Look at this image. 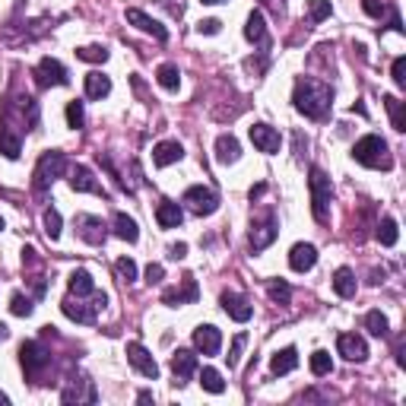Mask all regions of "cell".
<instances>
[{
    "instance_id": "cell-1",
    "label": "cell",
    "mask_w": 406,
    "mask_h": 406,
    "mask_svg": "<svg viewBox=\"0 0 406 406\" xmlns=\"http://www.w3.org/2000/svg\"><path fill=\"white\" fill-rule=\"evenodd\" d=\"M292 102L302 114H308V118H314V121H324L330 114V105H334V89H330L327 83H321V79H299Z\"/></svg>"
},
{
    "instance_id": "cell-2",
    "label": "cell",
    "mask_w": 406,
    "mask_h": 406,
    "mask_svg": "<svg viewBox=\"0 0 406 406\" xmlns=\"http://www.w3.org/2000/svg\"><path fill=\"white\" fill-rule=\"evenodd\" d=\"M353 159L358 165L365 168H394V155H390V146L384 143L378 133H368V137H362L358 143L353 146Z\"/></svg>"
},
{
    "instance_id": "cell-3",
    "label": "cell",
    "mask_w": 406,
    "mask_h": 406,
    "mask_svg": "<svg viewBox=\"0 0 406 406\" xmlns=\"http://www.w3.org/2000/svg\"><path fill=\"white\" fill-rule=\"evenodd\" d=\"M308 187H311V213L317 222L330 219V200H334V185H330L327 172L317 165H311L308 172Z\"/></svg>"
},
{
    "instance_id": "cell-4",
    "label": "cell",
    "mask_w": 406,
    "mask_h": 406,
    "mask_svg": "<svg viewBox=\"0 0 406 406\" xmlns=\"http://www.w3.org/2000/svg\"><path fill=\"white\" fill-rule=\"evenodd\" d=\"M64 168H67V155L64 153H57V150L45 153L42 159H38V165H35V175H32V187H35L38 194L48 191L54 181L64 175Z\"/></svg>"
},
{
    "instance_id": "cell-5",
    "label": "cell",
    "mask_w": 406,
    "mask_h": 406,
    "mask_svg": "<svg viewBox=\"0 0 406 406\" xmlns=\"http://www.w3.org/2000/svg\"><path fill=\"white\" fill-rule=\"evenodd\" d=\"M276 235H280V222H276V213L273 209H267V213L260 216V219L251 222V235H248V245H251V251H263V248H270L276 241Z\"/></svg>"
},
{
    "instance_id": "cell-6",
    "label": "cell",
    "mask_w": 406,
    "mask_h": 406,
    "mask_svg": "<svg viewBox=\"0 0 406 406\" xmlns=\"http://www.w3.org/2000/svg\"><path fill=\"white\" fill-rule=\"evenodd\" d=\"M19 362H23L26 375H29L32 381H38V375H42V371L51 365V353L42 346V343L29 340V343H23V346H19Z\"/></svg>"
},
{
    "instance_id": "cell-7",
    "label": "cell",
    "mask_w": 406,
    "mask_h": 406,
    "mask_svg": "<svg viewBox=\"0 0 406 406\" xmlns=\"http://www.w3.org/2000/svg\"><path fill=\"white\" fill-rule=\"evenodd\" d=\"M187 209H191L194 216H213L216 209H219V197H216L213 187H203V185H194L185 191V200Z\"/></svg>"
},
{
    "instance_id": "cell-8",
    "label": "cell",
    "mask_w": 406,
    "mask_h": 406,
    "mask_svg": "<svg viewBox=\"0 0 406 406\" xmlns=\"http://www.w3.org/2000/svg\"><path fill=\"white\" fill-rule=\"evenodd\" d=\"M32 77H35L38 89H48V86H67V83H70L64 64H60V60H54V57H42V60H38V67H35V73H32Z\"/></svg>"
},
{
    "instance_id": "cell-9",
    "label": "cell",
    "mask_w": 406,
    "mask_h": 406,
    "mask_svg": "<svg viewBox=\"0 0 406 406\" xmlns=\"http://www.w3.org/2000/svg\"><path fill=\"white\" fill-rule=\"evenodd\" d=\"M102 304H105V295H102V299H96L92 304H86V302H79V295L77 299H64V304H60V308H64V314L70 317V321H77V324H92L96 321V311L102 308Z\"/></svg>"
},
{
    "instance_id": "cell-10",
    "label": "cell",
    "mask_w": 406,
    "mask_h": 406,
    "mask_svg": "<svg viewBox=\"0 0 406 406\" xmlns=\"http://www.w3.org/2000/svg\"><path fill=\"white\" fill-rule=\"evenodd\" d=\"M127 362H131L143 378H153V381L159 378V365H155V358L150 356V349L140 346V343H127Z\"/></svg>"
},
{
    "instance_id": "cell-11",
    "label": "cell",
    "mask_w": 406,
    "mask_h": 406,
    "mask_svg": "<svg viewBox=\"0 0 406 406\" xmlns=\"http://www.w3.org/2000/svg\"><path fill=\"white\" fill-rule=\"evenodd\" d=\"M197 295H200V289H197V280H194L191 273L181 280V289H165L162 292V302L168 304V308H178V304H191V302H197Z\"/></svg>"
},
{
    "instance_id": "cell-12",
    "label": "cell",
    "mask_w": 406,
    "mask_h": 406,
    "mask_svg": "<svg viewBox=\"0 0 406 406\" xmlns=\"http://www.w3.org/2000/svg\"><path fill=\"white\" fill-rule=\"evenodd\" d=\"M248 133H251V143H254L260 153H267V155L280 153V146H282L280 131H273V127H270V124H254Z\"/></svg>"
},
{
    "instance_id": "cell-13",
    "label": "cell",
    "mask_w": 406,
    "mask_h": 406,
    "mask_svg": "<svg viewBox=\"0 0 406 406\" xmlns=\"http://www.w3.org/2000/svg\"><path fill=\"white\" fill-rule=\"evenodd\" d=\"M60 400H64V403H96L99 400V390H96V384L86 381V378H83V381H77V378H73V381L64 388Z\"/></svg>"
},
{
    "instance_id": "cell-14",
    "label": "cell",
    "mask_w": 406,
    "mask_h": 406,
    "mask_svg": "<svg viewBox=\"0 0 406 406\" xmlns=\"http://www.w3.org/2000/svg\"><path fill=\"white\" fill-rule=\"evenodd\" d=\"M336 349H340V356L349 358V362H365V358H368V343L358 334H340L336 336Z\"/></svg>"
},
{
    "instance_id": "cell-15",
    "label": "cell",
    "mask_w": 406,
    "mask_h": 406,
    "mask_svg": "<svg viewBox=\"0 0 406 406\" xmlns=\"http://www.w3.org/2000/svg\"><path fill=\"white\" fill-rule=\"evenodd\" d=\"M222 311H226L232 321H238V324H245V321H251V314H254V308H251V302L245 299V295H238V292H222Z\"/></svg>"
},
{
    "instance_id": "cell-16",
    "label": "cell",
    "mask_w": 406,
    "mask_h": 406,
    "mask_svg": "<svg viewBox=\"0 0 406 406\" xmlns=\"http://www.w3.org/2000/svg\"><path fill=\"white\" fill-rule=\"evenodd\" d=\"M194 371H197V356L191 353V349H178V353L172 356V375H175V384H187L194 378Z\"/></svg>"
},
{
    "instance_id": "cell-17",
    "label": "cell",
    "mask_w": 406,
    "mask_h": 406,
    "mask_svg": "<svg viewBox=\"0 0 406 406\" xmlns=\"http://www.w3.org/2000/svg\"><path fill=\"white\" fill-rule=\"evenodd\" d=\"M194 346H197L203 356H216L222 346V334L213 327V324H200V327L194 330Z\"/></svg>"
},
{
    "instance_id": "cell-18",
    "label": "cell",
    "mask_w": 406,
    "mask_h": 406,
    "mask_svg": "<svg viewBox=\"0 0 406 406\" xmlns=\"http://www.w3.org/2000/svg\"><path fill=\"white\" fill-rule=\"evenodd\" d=\"M127 23H131V26H137L140 32H150V35L155 38V42H165V38H168L165 26H159L153 16H146L143 10H137V6H131V10H127Z\"/></svg>"
},
{
    "instance_id": "cell-19",
    "label": "cell",
    "mask_w": 406,
    "mask_h": 406,
    "mask_svg": "<svg viewBox=\"0 0 406 406\" xmlns=\"http://www.w3.org/2000/svg\"><path fill=\"white\" fill-rule=\"evenodd\" d=\"M77 229H79V238L89 241V245H102L105 241V222L99 219V216H77Z\"/></svg>"
},
{
    "instance_id": "cell-20",
    "label": "cell",
    "mask_w": 406,
    "mask_h": 406,
    "mask_svg": "<svg viewBox=\"0 0 406 406\" xmlns=\"http://www.w3.org/2000/svg\"><path fill=\"white\" fill-rule=\"evenodd\" d=\"M181 159H185V146H181L178 140H162V143L153 150V162L159 168H168V165H175V162H181Z\"/></svg>"
},
{
    "instance_id": "cell-21",
    "label": "cell",
    "mask_w": 406,
    "mask_h": 406,
    "mask_svg": "<svg viewBox=\"0 0 406 406\" xmlns=\"http://www.w3.org/2000/svg\"><path fill=\"white\" fill-rule=\"evenodd\" d=\"M314 263H317V248L314 245H295L292 251H289V267H292L295 273H308Z\"/></svg>"
},
{
    "instance_id": "cell-22",
    "label": "cell",
    "mask_w": 406,
    "mask_h": 406,
    "mask_svg": "<svg viewBox=\"0 0 406 406\" xmlns=\"http://www.w3.org/2000/svg\"><path fill=\"white\" fill-rule=\"evenodd\" d=\"M245 38L254 45H260L263 51L270 48V35H267V26H263V13L254 10L251 16H248V26H245Z\"/></svg>"
},
{
    "instance_id": "cell-23",
    "label": "cell",
    "mask_w": 406,
    "mask_h": 406,
    "mask_svg": "<svg viewBox=\"0 0 406 406\" xmlns=\"http://www.w3.org/2000/svg\"><path fill=\"white\" fill-rule=\"evenodd\" d=\"M181 219H185V209H181L178 203L162 200L159 207H155V222H159L162 229H178Z\"/></svg>"
},
{
    "instance_id": "cell-24",
    "label": "cell",
    "mask_w": 406,
    "mask_h": 406,
    "mask_svg": "<svg viewBox=\"0 0 406 406\" xmlns=\"http://www.w3.org/2000/svg\"><path fill=\"white\" fill-rule=\"evenodd\" d=\"M19 150H23V140H19V131H13V124H0V153L6 159H19Z\"/></svg>"
},
{
    "instance_id": "cell-25",
    "label": "cell",
    "mask_w": 406,
    "mask_h": 406,
    "mask_svg": "<svg viewBox=\"0 0 406 406\" xmlns=\"http://www.w3.org/2000/svg\"><path fill=\"white\" fill-rule=\"evenodd\" d=\"M70 187L73 191H86V194H99L102 187H99V181L92 178V172L86 165H73V172H70Z\"/></svg>"
},
{
    "instance_id": "cell-26",
    "label": "cell",
    "mask_w": 406,
    "mask_h": 406,
    "mask_svg": "<svg viewBox=\"0 0 406 406\" xmlns=\"http://www.w3.org/2000/svg\"><path fill=\"white\" fill-rule=\"evenodd\" d=\"M238 155H241V146H238V140H235L232 133H222V137L216 140V159H219L222 165L238 162Z\"/></svg>"
},
{
    "instance_id": "cell-27",
    "label": "cell",
    "mask_w": 406,
    "mask_h": 406,
    "mask_svg": "<svg viewBox=\"0 0 406 406\" xmlns=\"http://www.w3.org/2000/svg\"><path fill=\"white\" fill-rule=\"evenodd\" d=\"M295 365H299V353H295V346L280 349V353L270 358V371H273V375H289Z\"/></svg>"
},
{
    "instance_id": "cell-28",
    "label": "cell",
    "mask_w": 406,
    "mask_h": 406,
    "mask_svg": "<svg viewBox=\"0 0 406 406\" xmlns=\"http://www.w3.org/2000/svg\"><path fill=\"white\" fill-rule=\"evenodd\" d=\"M334 292L340 295V299H353L356 295V273L349 267H340L334 273Z\"/></svg>"
},
{
    "instance_id": "cell-29",
    "label": "cell",
    "mask_w": 406,
    "mask_h": 406,
    "mask_svg": "<svg viewBox=\"0 0 406 406\" xmlns=\"http://www.w3.org/2000/svg\"><path fill=\"white\" fill-rule=\"evenodd\" d=\"M108 92H111V79H108L102 70H92L89 77H86V96L99 102V99H105Z\"/></svg>"
},
{
    "instance_id": "cell-30",
    "label": "cell",
    "mask_w": 406,
    "mask_h": 406,
    "mask_svg": "<svg viewBox=\"0 0 406 406\" xmlns=\"http://www.w3.org/2000/svg\"><path fill=\"white\" fill-rule=\"evenodd\" d=\"M96 292V280H92L89 270H73L70 273V295H92Z\"/></svg>"
},
{
    "instance_id": "cell-31",
    "label": "cell",
    "mask_w": 406,
    "mask_h": 406,
    "mask_svg": "<svg viewBox=\"0 0 406 406\" xmlns=\"http://www.w3.org/2000/svg\"><path fill=\"white\" fill-rule=\"evenodd\" d=\"M114 235H118L121 241H127V245H133V241L140 238V229L127 213H118L114 216Z\"/></svg>"
},
{
    "instance_id": "cell-32",
    "label": "cell",
    "mask_w": 406,
    "mask_h": 406,
    "mask_svg": "<svg viewBox=\"0 0 406 406\" xmlns=\"http://www.w3.org/2000/svg\"><path fill=\"white\" fill-rule=\"evenodd\" d=\"M397 238H400V229H397V219H390V216H384L381 226H378V241H381L384 248H394Z\"/></svg>"
},
{
    "instance_id": "cell-33",
    "label": "cell",
    "mask_w": 406,
    "mask_h": 406,
    "mask_svg": "<svg viewBox=\"0 0 406 406\" xmlns=\"http://www.w3.org/2000/svg\"><path fill=\"white\" fill-rule=\"evenodd\" d=\"M155 79H159V86L162 89H168V92H175L181 86V73H178V67L175 64H162L159 73H155Z\"/></svg>"
},
{
    "instance_id": "cell-34",
    "label": "cell",
    "mask_w": 406,
    "mask_h": 406,
    "mask_svg": "<svg viewBox=\"0 0 406 406\" xmlns=\"http://www.w3.org/2000/svg\"><path fill=\"white\" fill-rule=\"evenodd\" d=\"M384 105H388L390 111V124H394V131H406V111H403V102L397 96H384Z\"/></svg>"
},
{
    "instance_id": "cell-35",
    "label": "cell",
    "mask_w": 406,
    "mask_h": 406,
    "mask_svg": "<svg viewBox=\"0 0 406 406\" xmlns=\"http://www.w3.org/2000/svg\"><path fill=\"white\" fill-rule=\"evenodd\" d=\"M200 384H203V390H209V394H222V390H226V381H222V375L216 368H203Z\"/></svg>"
},
{
    "instance_id": "cell-36",
    "label": "cell",
    "mask_w": 406,
    "mask_h": 406,
    "mask_svg": "<svg viewBox=\"0 0 406 406\" xmlns=\"http://www.w3.org/2000/svg\"><path fill=\"white\" fill-rule=\"evenodd\" d=\"M365 330H368L371 336H388V317H384L381 311H368V314H365Z\"/></svg>"
},
{
    "instance_id": "cell-37",
    "label": "cell",
    "mask_w": 406,
    "mask_h": 406,
    "mask_svg": "<svg viewBox=\"0 0 406 406\" xmlns=\"http://www.w3.org/2000/svg\"><path fill=\"white\" fill-rule=\"evenodd\" d=\"M311 371H314L317 378L330 375V371H334V362H330V353H324V349H317V353L311 356Z\"/></svg>"
},
{
    "instance_id": "cell-38",
    "label": "cell",
    "mask_w": 406,
    "mask_h": 406,
    "mask_svg": "<svg viewBox=\"0 0 406 406\" xmlns=\"http://www.w3.org/2000/svg\"><path fill=\"white\" fill-rule=\"evenodd\" d=\"M77 57L86 60V64H105L108 51L102 48V45H89V48H77Z\"/></svg>"
},
{
    "instance_id": "cell-39",
    "label": "cell",
    "mask_w": 406,
    "mask_h": 406,
    "mask_svg": "<svg viewBox=\"0 0 406 406\" xmlns=\"http://www.w3.org/2000/svg\"><path fill=\"white\" fill-rule=\"evenodd\" d=\"M114 270H118V276L124 282H133L137 280V263L131 260V257H121V260H114Z\"/></svg>"
},
{
    "instance_id": "cell-40",
    "label": "cell",
    "mask_w": 406,
    "mask_h": 406,
    "mask_svg": "<svg viewBox=\"0 0 406 406\" xmlns=\"http://www.w3.org/2000/svg\"><path fill=\"white\" fill-rule=\"evenodd\" d=\"M45 232H48V238H60V213L57 209H45Z\"/></svg>"
},
{
    "instance_id": "cell-41",
    "label": "cell",
    "mask_w": 406,
    "mask_h": 406,
    "mask_svg": "<svg viewBox=\"0 0 406 406\" xmlns=\"http://www.w3.org/2000/svg\"><path fill=\"white\" fill-rule=\"evenodd\" d=\"M83 121H86V114H83V102H70L67 105V124L77 131V127H83Z\"/></svg>"
},
{
    "instance_id": "cell-42",
    "label": "cell",
    "mask_w": 406,
    "mask_h": 406,
    "mask_svg": "<svg viewBox=\"0 0 406 406\" xmlns=\"http://www.w3.org/2000/svg\"><path fill=\"white\" fill-rule=\"evenodd\" d=\"M245 343H248V336L245 334H238L232 340V349H229V368H238V362H241V349H245Z\"/></svg>"
},
{
    "instance_id": "cell-43",
    "label": "cell",
    "mask_w": 406,
    "mask_h": 406,
    "mask_svg": "<svg viewBox=\"0 0 406 406\" xmlns=\"http://www.w3.org/2000/svg\"><path fill=\"white\" fill-rule=\"evenodd\" d=\"M270 299L273 302H280V304H289V299H292V289L286 286V282H270Z\"/></svg>"
},
{
    "instance_id": "cell-44",
    "label": "cell",
    "mask_w": 406,
    "mask_h": 406,
    "mask_svg": "<svg viewBox=\"0 0 406 406\" xmlns=\"http://www.w3.org/2000/svg\"><path fill=\"white\" fill-rule=\"evenodd\" d=\"M10 311H13V314H16V317H29L32 314V302L29 299H26V295H13V299H10Z\"/></svg>"
},
{
    "instance_id": "cell-45",
    "label": "cell",
    "mask_w": 406,
    "mask_h": 406,
    "mask_svg": "<svg viewBox=\"0 0 406 406\" xmlns=\"http://www.w3.org/2000/svg\"><path fill=\"white\" fill-rule=\"evenodd\" d=\"M330 16V0H311V23H324Z\"/></svg>"
},
{
    "instance_id": "cell-46",
    "label": "cell",
    "mask_w": 406,
    "mask_h": 406,
    "mask_svg": "<svg viewBox=\"0 0 406 406\" xmlns=\"http://www.w3.org/2000/svg\"><path fill=\"white\" fill-rule=\"evenodd\" d=\"M390 73H394V83L403 89V86H406V57H397L394 67H390Z\"/></svg>"
},
{
    "instance_id": "cell-47",
    "label": "cell",
    "mask_w": 406,
    "mask_h": 406,
    "mask_svg": "<svg viewBox=\"0 0 406 406\" xmlns=\"http://www.w3.org/2000/svg\"><path fill=\"white\" fill-rule=\"evenodd\" d=\"M362 10L368 13V16H375V19H381V13L388 10V4L384 0H362Z\"/></svg>"
},
{
    "instance_id": "cell-48",
    "label": "cell",
    "mask_w": 406,
    "mask_h": 406,
    "mask_svg": "<svg viewBox=\"0 0 406 406\" xmlns=\"http://www.w3.org/2000/svg\"><path fill=\"white\" fill-rule=\"evenodd\" d=\"M219 29H222L219 19H200V23H197V32H200V35H216Z\"/></svg>"
},
{
    "instance_id": "cell-49",
    "label": "cell",
    "mask_w": 406,
    "mask_h": 406,
    "mask_svg": "<svg viewBox=\"0 0 406 406\" xmlns=\"http://www.w3.org/2000/svg\"><path fill=\"white\" fill-rule=\"evenodd\" d=\"M162 276H165V267H162V263H150V267H146V282H162Z\"/></svg>"
},
{
    "instance_id": "cell-50",
    "label": "cell",
    "mask_w": 406,
    "mask_h": 406,
    "mask_svg": "<svg viewBox=\"0 0 406 406\" xmlns=\"http://www.w3.org/2000/svg\"><path fill=\"white\" fill-rule=\"evenodd\" d=\"M263 6H270V13H273L276 19H282L286 16V4H282V0H260Z\"/></svg>"
},
{
    "instance_id": "cell-51",
    "label": "cell",
    "mask_w": 406,
    "mask_h": 406,
    "mask_svg": "<svg viewBox=\"0 0 406 406\" xmlns=\"http://www.w3.org/2000/svg\"><path fill=\"white\" fill-rule=\"evenodd\" d=\"M168 257H172V260H185V257H187V245H185V241L172 245V248H168Z\"/></svg>"
},
{
    "instance_id": "cell-52",
    "label": "cell",
    "mask_w": 406,
    "mask_h": 406,
    "mask_svg": "<svg viewBox=\"0 0 406 406\" xmlns=\"http://www.w3.org/2000/svg\"><path fill=\"white\" fill-rule=\"evenodd\" d=\"M390 29H394V32H403V23H400V13H397V10H390Z\"/></svg>"
},
{
    "instance_id": "cell-53",
    "label": "cell",
    "mask_w": 406,
    "mask_h": 406,
    "mask_svg": "<svg viewBox=\"0 0 406 406\" xmlns=\"http://www.w3.org/2000/svg\"><path fill=\"white\" fill-rule=\"evenodd\" d=\"M6 336H10V327H6V324H0V343H4Z\"/></svg>"
},
{
    "instance_id": "cell-54",
    "label": "cell",
    "mask_w": 406,
    "mask_h": 406,
    "mask_svg": "<svg viewBox=\"0 0 406 406\" xmlns=\"http://www.w3.org/2000/svg\"><path fill=\"white\" fill-rule=\"evenodd\" d=\"M200 4H207V6H216V4H226V0H200Z\"/></svg>"
},
{
    "instance_id": "cell-55",
    "label": "cell",
    "mask_w": 406,
    "mask_h": 406,
    "mask_svg": "<svg viewBox=\"0 0 406 406\" xmlns=\"http://www.w3.org/2000/svg\"><path fill=\"white\" fill-rule=\"evenodd\" d=\"M6 403H10V397H6L4 390H0V406H6Z\"/></svg>"
}]
</instances>
